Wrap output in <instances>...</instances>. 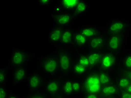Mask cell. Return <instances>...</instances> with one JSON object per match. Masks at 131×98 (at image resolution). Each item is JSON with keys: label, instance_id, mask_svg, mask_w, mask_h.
<instances>
[{"label": "cell", "instance_id": "cell-1", "mask_svg": "<svg viewBox=\"0 0 131 98\" xmlns=\"http://www.w3.org/2000/svg\"><path fill=\"white\" fill-rule=\"evenodd\" d=\"M131 30L129 20L125 18H114L110 20L102 29V33L105 36L113 34L128 35Z\"/></svg>", "mask_w": 131, "mask_h": 98}, {"label": "cell", "instance_id": "cell-2", "mask_svg": "<svg viewBox=\"0 0 131 98\" xmlns=\"http://www.w3.org/2000/svg\"><path fill=\"white\" fill-rule=\"evenodd\" d=\"M82 84L84 93L100 94L103 86L100 81L97 69L89 71L82 78Z\"/></svg>", "mask_w": 131, "mask_h": 98}, {"label": "cell", "instance_id": "cell-3", "mask_svg": "<svg viewBox=\"0 0 131 98\" xmlns=\"http://www.w3.org/2000/svg\"><path fill=\"white\" fill-rule=\"evenodd\" d=\"M39 64L41 70L48 75H54L60 70L57 55L43 56L40 59Z\"/></svg>", "mask_w": 131, "mask_h": 98}, {"label": "cell", "instance_id": "cell-4", "mask_svg": "<svg viewBox=\"0 0 131 98\" xmlns=\"http://www.w3.org/2000/svg\"><path fill=\"white\" fill-rule=\"evenodd\" d=\"M60 70L64 75H68L72 72L75 58L69 50L65 48L59 49L57 53Z\"/></svg>", "mask_w": 131, "mask_h": 98}, {"label": "cell", "instance_id": "cell-5", "mask_svg": "<svg viewBox=\"0 0 131 98\" xmlns=\"http://www.w3.org/2000/svg\"><path fill=\"white\" fill-rule=\"evenodd\" d=\"M128 35L113 34L106 36L105 50L115 53H121L126 45Z\"/></svg>", "mask_w": 131, "mask_h": 98}, {"label": "cell", "instance_id": "cell-6", "mask_svg": "<svg viewBox=\"0 0 131 98\" xmlns=\"http://www.w3.org/2000/svg\"><path fill=\"white\" fill-rule=\"evenodd\" d=\"M120 53H115L104 50L98 70L111 72L117 66L119 62Z\"/></svg>", "mask_w": 131, "mask_h": 98}, {"label": "cell", "instance_id": "cell-7", "mask_svg": "<svg viewBox=\"0 0 131 98\" xmlns=\"http://www.w3.org/2000/svg\"><path fill=\"white\" fill-rule=\"evenodd\" d=\"M32 57V54L23 49L15 48L12 52L10 63L14 68L24 67Z\"/></svg>", "mask_w": 131, "mask_h": 98}, {"label": "cell", "instance_id": "cell-8", "mask_svg": "<svg viewBox=\"0 0 131 98\" xmlns=\"http://www.w3.org/2000/svg\"><path fill=\"white\" fill-rule=\"evenodd\" d=\"M55 26L63 29L71 28L75 21L76 16L72 13H62L59 15H51Z\"/></svg>", "mask_w": 131, "mask_h": 98}, {"label": "cell", "instance_id": "cell-9", "mask_svg": "<svg viewBox=\"0 0 131 98\" xmlns=\"http://www.w3.org/2000/svg\"><path fill=\"white\" fill-rule=\"evenodd\" d=\"M27 84L30 91H35L43 87L45 80L40 73L34 72L28 76Z\"/></svg>", "mask_w": 131, "mask_h": 98}, {"label": "cell", "instance_id": "cell-10", "mask_svg": "<svg viewBox=\"0 0 131 98\" xmlns=\"http://www.w3.org/2000/svg\"><path fill=\"white\" fill-rule=\"evenodd\" d=\"M106 36L103 33L89 39L88 49L91 51H101L105 50Z\"/></svg>", "mask_w": 131, "mask_h": 98}, {"label": "cell", "instance_id": "cell-11", "mask_svg": "<svg viewBox=\"0 0 131 98\" xmlns=\"http://www.w3.org/2000/svg\"><path fill=\"white\" fill-rule=\"evenodd\" d=\"M89 39L84 34L80 32L78 29H75V33L72 41L71 45L73 48L77 49H83L88 48V43Z\"/></svg>", "mask_w": 131, "mask_h": 98}, {"label": "cell", "instance_id": "cell-12", "mask_svg": "<svg viewBox=\"0 0 131 98\" xmlns=\"http://www.w3.org/2000/svg\"><path fill=\"white\" fill-rule=\"evenodd\" d=\"M79 30L89 39L102 34V29L99 26L86 24L78 28Z\"/></svg>", "mask_w": 131, "mask_h": 98}, {"label": "cell", "instance_id": "cell-13", "mask_svg": "<svg viewBox=\"0 0 131 98\" xmlns=\"http://www.w3.org/2000/svg\"><path fill=\"white\" fill-rule=\"evenodd\" d=\"M62 82L57 79H52L46 82L45 89L48 93L53 96L57 95L62 90Z\"/></svg>", "mask_w": 131, "mask_h": 98}, {"label": "cell", "instance_id": "cell-14", "mask_svg": "<svg viewBox=\"0 0 131 98\" xmlns=\"http://www.w3.org/2000/svg\"><path fill=\"white\" fill-rule=\"evenodd\" d=\"M63 29H64L55 25L50 29L48 34V39L49 42L53 44H60Z\"/></svg>", "mask_w": 131, "mask_h": 98}, {"label": "cell", "instance_id": "cell-15", "mask_svg": "<svg viewBox=\"0 0 131 98\" xmlns=\"http://www.w3.org/2000/svg\"><path fill=\"white\" fill-rule=\"evenodd\" d=\"M28 78V71L26 68L20 67L15 68L13 71V80L15 84H19L25 81Z\"/></svg>", "mask_w": 131, "mask_h": 98}, {"label": "cell", "instance_id": "cell-16", "mask_svg": "<svg viewBox=\"0 0 131 98\" xmlns=\"http://www.w3.org/2000/svg\"><path fill=\"white\" fill-rule=\"evenodd\" d=\"M119 90L114 82L111 84L104 86L102 89L100 95L102 98H106L111 96H117L119 93Z\"/></svg>", "mask_w": 131, "mask_h": 98}, {"label": "cell", "instance_id": "cell-17", "mask_svg": "<svg viewBox=\"0 0 131 98\" xmlns=\"http://www.w3.org/2000/svg\"><path fill=\"white\" fill-rule=\"evenodd\" d=\"M104 50H101V51L89 50L88 52V57L90 64V70L98 69Z\"/></svg>", "mask_w": 131, "mask_h": 98}, {"label": "cell", "instance_id": "cell-18", "mask_svg": "<svg viewBox=\"0 0 131 98\" xmlns=\"http://www.w3.org/2000/svg\"><path fill=\"white\" fill-rule=\"evenodd\" d=\"M119 62L123 72L131 70V48L120 53Z\"/></svg>", "mask_w": 131, "mask_h": 98}, {"label": "cell", "instance_id": "cell-19", "mask_svg": "<svg viewBox=\"0 0 131 98\" xmlns=\"http://www.w3.org/2000/svg\"><path fill=\"white\" fill-rule=\"evenodd\" d=\"M85 49H79L80 50V51L77 53L75 57H74V58H75V61L77 63L88 68V69L90 70V64L88 57L89 51L88 49L85 50Z\"/></svg>", "mask_w": 131, "mask_h": 98}, {"label": "cell", "instance_id": "cell-20", "mask_svg": "<svg viewBox=\"0 0 131 98\" xmlns=\"http://www.w3.org/2000/svg\"><path fill=\"white\" fill-rule=\"evenodd\" d=\"M80 0H62L58 1V4L61 6L63 11L73 13Z\"/></svg>", "mask_w": 131, "mask_h": 98}, {"label": "cell", "instance_id": "cell-21", "mask_svg": "<svg viewBox=\"0 0 131 98\" xmlns=\"http://www.w3.org/2000/svg\"><path fill=\"white\" fill-rule=\"evenodd\" d=\"M75 29L72 27L63 29L60 44L62 45H71Z\"/></svg>", "mask_w": 131, "mask_h": 98}, {"label": "cell", "instance_id": "cell-22", "mask_svg": "<svg viewBox=\"0 0 131 98\" xmlns=\"http://www.w3.org/2000/svg\"><path fill=\"white\" fill-rule=\"evenodd\" d=\"M89 10V3L85 0H80V2L77 5L73 11V14L77 17H80L88 13Z\"/></svg>", "mask_w": 131, "mask_h": 98}, {"label": "cell", "instance_id": "cell-23", "mask_svg": "<svg viewBox=\"0 0 131 98\" xmlns=\"http://www.w3.org/2000/svg\"><path fill=\"white\" fill-rule=\"evenodd\" d=\"M114 82L120 91L126 90L131 83L129 79L123 73L118 76Z\"/></svg>", "mask_w": 131, "mask_h": 98}, {"label": "cell", "instance_id": "cell-24", "mask_svg": "<svg viewBox=\"0 0 131 98\" xmlns=\"http://www.w3.org/2000/svg\"><path fill=\"white\" fill-rule=\"evenodd\" d=\"M97 70L98 73H99L100 81L103 87L104 86L111 84L112 83L114 82V80H113V77L111 72L105 71L100 70L98 69Z\"/></svg>", "mask_w": 131, "mask_h": 98}, {"label": "cell", "instance_id": "cell-25", "mask_svg": "<svg viewBox=\"0 0 131 98\" xmlns=\"http://www.w3.org/2000/svg\"><path fill=\"white\" fill-rule=\"evenodd\" d=\"M89 71L90 70L88 69V68L82 66V65L77 63L75 61L74 62L72 69V72L75 75L83 78L89 72Z\"/></svg>", "mask_w": 131, "mask_h": 98}, {"label": "cell", "instance_id": "cell-26", "mask_svg": "<svg viewBox=\"0 0 131 98\" xmlns=\"http://www.w3.org/2000/svg\"><path fill=\"white\" fill-rule=\"evenodd\" d=\"M62 90L63 93L67 96H71L74 94L72 80L70 79H67L62 82Z\"/></svg>", "mask_w": 131, "mask_h": 98}, {"label": "cell", "instance_id": "cell-27", "mask_svg": "<svg viewBox=\"0 0 131 98\" xmlns=\"http://www.w3.org/2000/svg\"><path fill=\"white\" fill-rule=\"evenodd\" d=\"M72 85L74 94L78 95L81 94L83 91V86L82 81L79 80H72Z\"/></svg>", "mask_w": 131, "mask_h": 98}, {"label": "cell", "instance_id": "cell-28", "mask_svg": "<svg viewBox=\"0 0 131 98\" xmlns=\"http://www.w3.org/2000/svg\"><path fill=\"white\" fill-rule=\"evenodd\" d=\"M8 77V70L5 67L0 68V84L3 85L5 84Z\"/></svg>", "mask_w": 131, "mask_h": 98}, {"label": "cell", "instance_id": "cell-29", "mask_svg": "<svg viewBox=\"0 0 131 98\" xmlns=\"http://www.w3.org/2000/svg\"><path fill=\"white\" fill-rule=\"evenodd\" d=\"M27 98H48V97L43 92H35L29 95Z\"/></svg>", "mask_w": 131, "mask_h": 98}, {"label": "cell", "instance_id": "cell-30", "mask_svg": "<svg viewBox=\"0 0 131 98\" xmlns=\"http://www.w3.org/2000/svg\"><path fill=\"white\" fill-rule=\"evenodd\" d=\"M8 91L3 85L0 86V98H7Z\"/></svg>", "mask_w": 131, "mask_h": 98}, {"label": "cell", "instance_id": "cell-31", "mask_svg": "<svg viewBox=\"0 0 131 98\" xmlns=\"http://www.w3.org/2000/svg\"><path fill=\"white\" fill-rule=\"evenodd\" d=\"M118 95L119 98H131V93L126 90L120 91Z\"/></svg>", "mask_w": 131, "mask_h": 98}, {"label": "cell", "instance_id": "cell-32", "mask_svg": "<svg viewBox=\"0 0 131 98\" xmlns=\"http://www.w3.org/2000/svg\"><path fill=\"white\" fill-rule=\"evenodd\" d=\"M53 12H54V15H59L63 13V10L62 9L61 6H59L58 4H57L54 7V8H53Z\"/></svg>", "mask_w": 131, "mask_h": 98}, {"label": "cell", "instance_id": "cell-33", "mask_svg": "<svg viewBox=\"0 0 131 98\" xmlns=\"http://www.w3.org/2000/svg\"><path fill=\"white\" fill-rule=\"evenodd\" d=\"M38 2L40 6L45 7L49 6L52 2V0H40V1H38Z\"/></svg>", "mask_w": 131, "mask_h": 98}, {"label": "cell", "instance_id": "cell-34", "mask_svg": "<svg viewBox=\"0 0 131 98\" xmlns=\"http://www.w3.org/2000/svg\"><path fill=\"white\" fill-rule=\"evenodd\" d=\"M84 98H102L100 94L85 93Z\"/></svg>", "mask_w": 131, "mask_h": 98}, {"label": "cell", "instance_id": "cell-35", "mask_svg": "<svg viewBox=\"0 0 131 98\" xmlns=\"http://www.w3.org/2000/svg\"><path fill=\"white\" fill-rule=\"evenodd\" d=\"M122 73H123L125 75L127 76V78L129 79L130 81L131 82V70L125 71V72H123Z\"/></svg>", "mask_w": 131, "mask_h": 98}, {"label": "cell", "instance_id": "cell-36", "mask_svg": "<svg viewBox=\"0 0 131 98\" xmlns=\"http://www.w3.org/2000/svg\"><path fill=\"white\" fill-rule=\"evenodd\" d=\"M7 98H20V97H19L18 96L12 94V95H10V96H8L7 97Z\"/></svg>", "mask_w": 131, "mask_h": 98}, {"label": "cell", "instance_id": "cell-37", "mask_svg": "<svg viewBox=\"0 0 131 98\" xmlns=\"http://www.w3.org/2000/svg\"><path fill=\"white\" fill-rule=\"evenodd\" d=\"M54 98H66L64 96L62 95H57L55 96Z\"/></svg>", "mask_w": 131, "mask_h": 98}, {"label": "cell", "instance_id": "cell-38", "mask_svg": "<svg viewBox=\"0 0 131 98\" xmlns=\"http://www.w3.org/2000/svg\"><path fill=\"white\" fill-rule=\"evenodd\" d=\"M126 91L129 92V93H131V83L130 84V85H129V86L127 88V89L126 90Z\"/></svg>", "mask_w": 131, "mask_h": 98}, {"label": "cell", "instance_id": "cell-39", "mask_svg": "<svg viewBox=\"0 0 131 98\" xmlns=\"http://www.w3.org/2000/svg\"><path fill=\"white\" fill-rule=\"evenodd\" d=\"M129 22L130 23V26H131V10H130V16H129Z\"/></svg>", "mask_w": 131, "mask_h": 98}, {"label": "cell", "instance_id": "cell-40", "mask_svg": "<svg viewBox=\"0 0 131 98\" xmlns=\"http://www.w3.org/2000/svg\"><path fill=\"white\" fill-rule=\"evenodd\" d=\"M106 98H117V96H111V97H108Z\"/></svg>", "mask_w": 131, "mask_h": 98}]
</instances>
